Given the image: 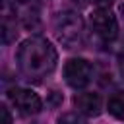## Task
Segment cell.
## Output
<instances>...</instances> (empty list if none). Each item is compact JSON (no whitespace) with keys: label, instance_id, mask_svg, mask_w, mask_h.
Returning a JSON list of instances; mask_svg holds the SVG:
<instances>
[{"label":"cell","instance_id":"11","mask_svg":"<svg viewBox=\"0 0 124 124\" xmlns=\"http://www.w3.org/2000/svg\"><path fill=\"white\" fill-rule=\"evenodd\" d=\"M0 116H2V124H12V114L6 105H0Z\"/></svg>","mask_w":124,"mask_h":124},{"label":"cell","instance_id":"2","mask_svg":"<svg viewBox=\"0 0 124 124\" xmlns=\"http://www.w3.org/2000/svg\"><path fill=\"white\" fill-rule=\"evenodd\" d=\"M54 33L66 48H81L85 45V23L76 12H58L54 16Z\"/></svg>","mask_w":124,"mask_h":124},{"label":"cell","instance_id":"8","mask_svg":"<svg viewBox=\"0 0 124 124\" xmlns=\"http://www.w3.org/2000/svg\"><path fill=\"white\" fill-rule=\"evenodd\" d=\"M107 108H108V112H110L114 118L124 120V91H114V93L108 97Z\"/></svg>","mask_w":124,"mask_h":124},{"label":"cell","instance_id":"1","mask_svg":"<svg viewBox=\"0 0 124 124\" xmlns=\"http://www.w3.org/2000/svg\"><path fill=\"white\" fill-rule=\"evenodd\" d=\"M16 62L19 72L33 81H41L43 78L50 76L56 68L58 54L50 41L45 37H29L17 46Z\"/></svg>","mask_w":124,"mask_h":124},{"label":"cell","instance_id":"7","mask_svg":"<svg viewBox=\"0 0 124 124\" xmlns=\"http://www.w3.org/2000/svg\"><path fill=\"white\" fill-rule=\"evenodd\" d=\"M74 107L83 116H99L103 110V99L93 91H79L74 95Z\"/></svg>","mask_w":124,"mask_h":124},{"label":"cell","instance_id":"14","mask_svg":"<svg viewBox=\"0 0 124 124\" xmlns=\"http://www.w3.org/2000/svg\"><path fill=\"white\" fill-rule=\"evenodd\" d=\"M120 12H122V16H124V4H122V6H120Z\"/></svg>","mask_w":124,"mask_h":124},{"label":"cell","instance_id":"12","mask_svg":"<svg viewBox=\"0 0 124 124\" xmlns=\"http://www.w3.org/2000/svg\"><path fill=\"white\" fill-rule=\"evenodd\" d=\"M91 4H95L97 8H108L114 4V0H91Z\"/></svg>","mask_w":124,"mask_h":124},{"label":"cell","instance_id":"10","mask_svg":"<svg viewBox=\"0 0 124 124\" xmlns=\"http://www.w3.org/2000/svg\"><path fill=\"white\" fill-rule=\"evenodd\" d=\"M56 124H87V120L83 118L81 112H64L58 116Z\"/></svg>","mask_w":124,"mask_h":124},{"label":"cell","instance_id":"6","mask_svg":"<svg viewBox=\"0 0 124 124\" xmlns=\"http://www.w3.org/2000/svg\"><path fill=\"white\" fill-rule=\"evenodd\" d=\"M14 17H17L27 29H33L39 25V8L35 0H8Z\"/></svg>","mask_w":124,"mask_h":124},{"label":"cell","instance_id":"4","mask_svg":"<svg viewBox=\"0 0 124 124\" xmlns=\"http://www.w3.org/2000/svg\"><path fill=\"white\" fill-rule=\"evenodd\" d=\"M93 78V68L85 58H70L64 64V79L74 89H83Z\"/></svg>","mask_w":124,"mask_h":124},{"label":"cell","instance_id":"3","mask_svg":"<svg viewBox=\"0 0 124 124\" xmlns=\"http://www.w3.org/2000/svg\"><path fill=\"white\" fill-rule=\"evenodd\" d=\"M89 29L101 43H112L118 37L116 16L108 8H97L89 17Z\"/></svg>","mask_w":124,"mask_h":124},{"label":"cell","instance_id":"5","mask_svg":"<svg viewBox=\"0 0 124 124\" xmlns=\"http://www.w3.org/2000/svg\"><path fill=\"white\" fill-rule=\"evenodd\" d=\"M8 99L12 101V105L21 112V114H37L41 108H43V99L27 89V87H12L8 91Z\"/></svg>","mask_w":124,"mask_h":124},{"label":"cell","instance_id":"13","mask_svg":"<svg viewBox=\"0 0 124 124\" xmlns=\"http://www.w3.org/2000/svg\"><path fill=\"white\" fill-rule=\"evenodd\" d=\"M118 68H120V76H122V79H124V52H122L120 58H118Z\"/></svg>","mask_w":124,"mask_h":124},{"label":"cell","instance_id":"9","mask_svg":"<svg viewBox=\"0 0 124 124\" xmlns=\"http://www.w3.org/2000/svg\"><path fill=\"white\" fill-rule=\"evenodd\" d=\"M2 35H4V43H6V45L12 43V41L16 39V35H17V31H16V19L12 21L8 16L4 17V23H2Z\"/></svg>","mask_w":124,"mask_h":124}]
</instances>
